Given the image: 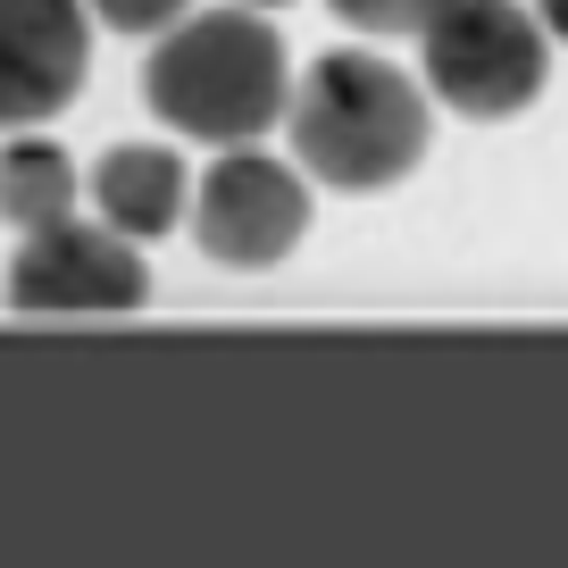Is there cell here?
I'll return each instance as SVG.
<instances>
[{
    "label": "cell",
    "instance_id": "1",
    "mask_svg": "<svg viewBox=\"0 0 568 568\" xmlns=\"http://www.w3.org/2000/svg\"><path fill=\"white\" fill-rule=\"evenodd\" d=\"M284 134H293V160L318 184H335V193H385V184H402L426 160L435 118H426V92L393 59L326 51L293 84Z\"/></svg>",
    "mask_w": 568,
    "mask_h": 568
},
{
    "label": "cell",
    "instance_id": "2",
    "mask_svg": "<svg viewBox=\"0 0 568 568\" xmlns=\"http://www.w3.org/2000/svg\"><path fill=\"white\" fill-rule=\"evenodd\" d=\"M142 101L176 134L243 151V142H260L293 109V92H284V42L251 9L176 18L151 42V59H142Z\"/></svg>",
    "mask_w": 568,
    "mask_h": 568
},
{
    "label": "cell",
    "instance_id": "3",
    "mask_svg": "<svg viewBox=\"0 0 568 568\" xmlns=\"http://www.w3.org/2000/svg\"><path fill=\"white\" fill-rule=\"evenodd\" d=\"M551 26L518 0H452L444 18L418 34L426 92L452 101L460 118H518L551 75Z\"/></svg>",
    "mask_w": 568,
    "mask_h": 568
},
{
    "label": "cell",
    "instance_id": "4",
    "mask_svg": "<svg viewBox=\"0 0 568 568\" xmlns=\"http://www.w3.org/2000/svg\"><path fill=\"white\" fill-rule=\"evenodd\" d=\"M151 293V267H142V243L101 226H75V217H51L18 243L9 260V310L26 318H118V310H142Z\"/></svg>",
    "mask_w": 568,
    "mask_h": 568
},
{
    "label": "cell",
    "instance_id": "5",
    "mask_svg": "<svg viewBox=\"0 0 568 568\" xmlns=\"http://www.w3.org/2000/svg\"><path fill=\"white\" fill-rule=\"evenodd\" d=\"M310 234V184L267 151H226L193 193V243L217 267H276Z\"/></svg>",
    "mask_w": 568,
    "mask_h": 568
},
{
    "label": "cell",
    "instance_id": "6",
    "mask_svg": "<svg viewBox=\"0 0 568 568\" xmlns=\"http://www.w3.org/2000/svg\"><path fill=\"white\" fill-rule=\"evenodd\" d=\"M84 0H0V125H42L84 84Z\"/></svg>",
    "mask_w": 568,
    "mask_h": 568
},
{
    "label": "cell",
    "instance_id": "7",
    "mask_svg": "<svg viewBox=\"0 0 568 568\" xmlns=\"http://www.w3.org/2000/svg\"><path fill=\"white\" fill-rule=\"evenodd\" d=\"M184 201H193L184 193V160L160 151V142H118V151L92 160V210H101L118 234H134V243L168 234L184 217Z\"/></svg>",
    "mask_w": 568,
    "mask_h": 568
},
{
    "label": "cell",
    "instance_id": "8",
    "mask_svg": "<svg viewBox=\"0 0 568 568\" xmlns=\"http://www.w3.org/2000/svg\"><path fill=\"white\" fill-rule=\"evenodd\" d=\"M68 210H75L68 151L42 142V134L9 142V151H0V217H9L18 234H34V226H51V217H68Z\"/></svg>",
    "mask_w": 568,
    "mask_h": 568
},
{
    "label": "cell",
    "instance_id": "9",
    "mask_svg": "<svg viewBox=\"0 0 568 568\" xmlns=\"http://www.w3.org/2000/svg\"><path fill=\"white\" fill-rule=\"evenodd\" d=\"M452 0H335V18L359 26V34H426Z\"/></svg>",
    "mask_w": 568,
    "mask_h": 568
},
{
    "label": "cell",
    "instance_id": "10",
    "mask_svg": "<svg viewBox=\"0 0 568 568\" xmlns=\"http://www.w3.org/2000/svg\"><path fill=\"white\" fill-rule=\"evenodd\" d=\"M101 26H118V34H168V26L184 18V0H84Z\"/></svg>",
    "mask_w": 568,
    "mask_h": 568
},
{
    "label": "cell",
    "instance_id": "11",
    "mask_svg": "<svg viewBox=\"0 0 568 568\" xmlns=\"http://www.w3.org/2000/svg\"><path fill=\"white\" fill-rule=\"evenodd\" d=\"M535 18H544V26H551V34H560V42H568V0H535Z\"/></svg>",
    "mask_w": 568,
    "mask_h": 568
},
{
    "label": "cell",
    "instance_id": "12",
    "mask_svg": "<svg viewBox=\"0 0 568 568\" xmlns=\"http://www.w3.org/2000/svg\"><path fill=\"white\" fill-rule=\"evenodd\" d=\"M243 9H284V0H243Z\"/></svg>",
    "mask_w": 568,
    "mask_h": 568
}]
</instances>
